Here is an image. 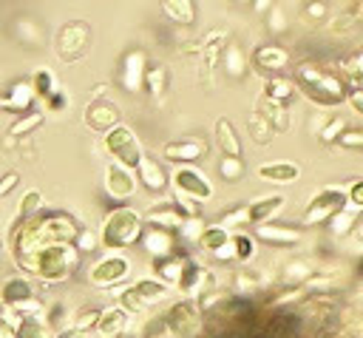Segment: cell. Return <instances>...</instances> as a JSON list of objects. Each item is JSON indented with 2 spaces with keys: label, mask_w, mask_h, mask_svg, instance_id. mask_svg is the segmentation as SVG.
<instances>
[{
  "label": "cell",
  "mask_w": 363,
  "mask_h": 338,
  "mask_svg": "<svg viewBox=\"0 0 363 338\" xmlns=\"http://www.w3.org/2000/svg\"><path fill=\"white\" fill-rule=\"evenodd\" d=\"M79 224L65 210H40L28 222H17L11 230V253H34L48 244H71Z\"/></svg>",
  "instance_id": "cell-1"
},
{
  "label": "cell",
  "mask_w": 363,
  "mask_h": 338,
  "mask_svg": "<svg viewBox=\"0 0 363 338\" xmlns=\"http://www.w3.org/2000/svg\"><path fill=\"white\" fill-rule=\"evenodd\" d=\"M79 258L82 256L77 253L74 244H48V247H40L34 253L14 256V264L20 270H28L31 276H37L45 284H60V281L71 278Z\"/></svg>",
  "instance_id": "cell-2"
},
{
  "label": "cell",
  "mask_w": 363,
  "mask_h": 338,
  "mask_svg": "<svg viewBox=\"0 0 363 338\" xmlns=\"http://www.w3.org/2000/svg\"><path fill=\"white\" fill-rule=\"evenodd\" d=\"M303 97H309L315 105H323V108H335L340 102H346V80L335 71H329L326 65H318V62H298L295 65V74L289 80Z\"/></svg>",
  "instance_id": "cell-3"
},
{
  "label": "cell",
  "mask_w": 363,
  "mask_h": 338,
  "mask_svg": "<svg viewBox=\"0 0 363 338\" xmlns=\"http://www.w3.org/2000/svg\"><path fill=\"white\" fill-rule=\"evenodd\" d=\"M142 230H145L142 213L130 205H119L105 216V222L99 227V247H108L113 253L128 250L142 239Z\"/></svg>",
  "instance_id": "cell-4"
},
{
  "label": "cell",
  "mask_w": 363,
  "mask_h": 338,
  "mask_svg": "<svg viewBox=\"0 0 363 338\" xmlns=\"http://www.w3.org/2000/svg\"><path fill=\"white\" fill-rule=\"evenodd\" d=\"M159 324L164 338H199L204 332V312L199 310L196 298H182L162 315Z\"/></svg>",
  "instance_id": "cell-5"
},
{
  "label": "cell",
  "mask_w": 363,
  "mask_h": 338,
  "mask_svg": "<svg viewBox=\"0 0 363 338\" xmlns=\"http://www.w3.org/2000/svg\"><path fill=\"white\" fill-rule=\"evenodd\" d=\"M167 293H170V287H167L164 281H159V278H139L136 284H130V287H125V290L116 293V295H119L116 304H119L128 315H142L145 310H150V307H156L159 301H164Z\"/></svg>",
  "instance_id": "cell-6"
},
{
  "label": "cell",
  "mask_w": 363,
  "mask_h": 338,
  "mask_svg": "<svg viewBox=\"0 0 363 338\" xmlns=\"http://www.w3.org/2000/svg\"><path fill=\"white\" fill-rule=\"evenodd\" d=\"M349 202H346V190L343 187H337V185H326V187H320L312 199H309V205H306V210H303V216H301V224L303 227H315V224H326L337 210H343Z\"/></svg>",
  "instance_id": "cell-7"
},
{
  "label": "cell",
  "mask_w": 363,
  "mask_h": 338,
  "mask_svg": "<svg viewBox=\"0 0 363 338\" xmlns=\"http://www.w3.org/2000/svg\"><path fill=\"white\" fill-rule=\"evenodd\" d=\"M105 151L113 156L116 165L128 170H133L136 162L142 159V145L128 125H113L111 131H105Z\"/></svg>",
  "instance_id": "cell-8"
},
{
  "label": "cell",
  "mask_w": 363,
  "mask_h": 338,
  "mask_svg": "<svg viewBox=\"0 0 363 338\" xmlns=\"http://www.w3.org/2000/svg\"><path fill=\"white\" fill-rule=\"evenodd\" d=\"M167 185H173V193L182 196V199H193V202H207L213 196V185L210 179L196 170L193 165H179L170 176H167Z\"/></svg>",
  "instance_id": "cell-9"
},
{
  "label": "cell",
  "mask_w": 363,
  "mask_h": 338,
  "mask_svg": "<svg viewBox=\"0 0 363 338\" xmlns=\"http://www.w3.org/2000/svg\"><path fill=\"white\" fill-rule=\"evenodd\" d=\"M0 304L9 310H17V312H40L43 310L37 290L26 276H9L0 284Z\"/></svg>",
  "instance_id": "cell-10"
},
{
  "label": "cell",
  "mask_w": 363,
  "mask_h": 338,
  "mask_svg": "<svg viewBox=\"0 0 363 338\" xmlns=\"http://www.w3.org/2000/svg\"><path fill=\"white\" fill-rule=\"evenodd\" d=\"M128 276H130V258L122 253H108L88 270V281L99 290H113L122 281H128Z\"/></svg>",
  "instance_id": "cell-11"
},
{
  "label": "cell",
  "mask_w": 363,
  "mask_h": 338,
  "mask_svg": "<svg viewBox=\"0 0 363 338\" xmlns=\"http://www.w3.org/2000/svg\"><path fill=\"white\" fill-rule=\"evenodd\" d=\"M88 43H91V28H88L85 23H68V26H62V31H60L57 51H60L62 60H77V57L85 54Z\"/></svg>",
  "instance_id": "cell-12"
},
{
  "label": "cell",
  "mask_w": 363,
  "mask_h": 338,
  "mask_svg": "<svg viewBox=\"0 0 363 338\" xmlns=\"http://www.w3.org/2000/svg\"><path fill=\"white\" fill-rule=\"evenodd\" d=\"M162 156L167 162H182V165H190V162H199L207 156V142L201 136H182V139H170L164 148H162Z\"/></svg>",
  "instance_id": "cell-13"
},
{
  "label": "cell",
  "mask_w": 363,
  "mask_h": 338,
  "mask_svg": "<svg viewBox=\"0 0 363 338\" xmlns=\"http://www.w3.org/2000/svg\"><path fill=\"white\" fill-rule=\"evenodd\" d=\"M136 185L139 182H136L133 170H128V168H122L116 162H111L105 168V190H108V196L113 202H128L136 193Z\"/></svg>",
  "instance_id": "cell-14"
},
{
  "label": "cell",
  "mask_w": 363,
  "mask_h": 338,
  "mask_svg": "<svg viewBox=\"0 0 363 338\" xmlns=\"http://www.w3.org/2000/svg\"><path fill=\"white\" fill-rule=\"evenodd\" d=\"M252 239L267 241L272 247H292L301 241V230L292 224H281V222H264V224L252 227Z\"/></svg>",
  "instance_id": "cell-15"
},
{
  "label": "cell",
  "mask_w": 363,
  "mask_h": 338,
  "mask_svg": "<svg viewBox=\"0 0 363 338\" xmlns=\"http://www.w3.org/2000/svg\"><path fill=\"white\" fill-rule=\"evenodd\" d=\"M145 68H147V57L142 48H130L122 57L119 65V82L125 91H142V80H145Z\"/></svg>",
  "instance_id": "cell-16"
},
{
  "label": "cell",
  "mask_w": 363,
  "mask_h": 338,
  "mask_svg": "<svg viewBox=\"0 0 363 338\" xmlns=\"http://www.w3.org/2000/svg\"><path fill=\"white\" fill-rule=\"evenodd\" d=\"M289 62V51L278 43H261L252 48V65L264 74H275Z\"/></svg>",
  "instance_id": "cell-17"
},
{
  "label": "cell",
  "mask_w": 363,
  "mask_h": 338,
  "mask_svg": "<svg viewBox=\"0 0 363 338\" xmlns=\"http://www.w3.org/2000/svg\"><path fill=\"white\" fill-rule=\"evenodd\" d=\"M128 321H130V315L119 304H111V307H102L99 310V318L94 324V332L99 338H116V335H122L128 329Z\"/></svg>",
  "instance_id": "cell-18"
},
{
  "label": "cell",
  "mask_w": 363,
  "mask_h": 338,
  "mask_svg": "<svg viewBox=\"0 0 363 338\" xmlns=\"http://www.w3.org/2000/svg\"><path fill=\"white\" fill-rule=\"evenodd\" d=\"M85 125L96 133H105L111 131L113 125H119V111L116 105L111 102H102V99H91L88 108H85Z\"/></svg>",
  "instance_id": "cell-19"
},
{
  "label": "cell",
  "mask_w": 363,
  "mask_h": 338,
  "mask_svg": "<svg viewBox=\"0 0 363 338\" xmlns=\"http://www.w3.org/2000/svg\"><path fill=\"white\" fill-rule=\"evenodd\" d=\"M133 170H136V182H139L142 187H147V190H153V193H162V190L167 187V173H164V168L159 165V159L142 153V159L136 162Z\"/></svg>",
  "instance_id": "cell-20"
},
{
  "label": "cell",
  "mask_w": 363,
  "mask_h": 338,
  "mask_svg": "<svg viewBox=\"0 0 363 338\" xmlns=\"http://www.w3.org/2000/svg\"><path fill=\"white\" fill-rule=\"evenodd\" d=\"M31 105H34V91H31V85L23 82V80L11 82V85L6 88V94H0V108H3V111L26 114V111H31Z\"/></svg>",
  "instance_id": "cell-21"
},
{
  "label": "cell",
  "mask_w": 363,
  "mask_h": 338,
  "mask_svg": "<svg viewBox=\"0 0 363 338\" xmlns=\"http://www.w3.org/2000/svg\"><path fill=\"white\" fill-rule=\"evenodd\" d=\"M284 196L281 193H272V196H264V199H255V202H250V205H244V210H247V224H264V222H272V216L275 213H281L284 210Z\"/></svg>",
  "instance_id": "cell-22"
},
{
  "label": "cell",
  "mask_w": 363,
  "mask_h": 338,
  "mask_svg": "<svg viewBox=\"0 0 363 338\" xmlns=\"http://www.w3.org/2000/svg\"><path fill=\"white\" fill-rule=\"evenodd\" d=\"M142 222H147L150 227H162V230H179L182 227V222H184V216L176 210V205L173 202H164V205H153L147 213H142Z\"/></svg>",
  "instance_id": "cell-23"
},
{
  "label": "cell",
  "mask_w": 363,
  "mask_h": 338,
  "mask_svg": "<svg viewBox=\"0 0 363 338\" xmlns=\"http://www.w3.org/2000/svg\"><path fill=\"white\" fill-rule=\"evenodd\" d=\"M142 247L153 256V258H159V256H170V253H176V239H173V233L170 230H162V227H145L142 230Z\"/></svg>",
  "instance_id": "cell-24"
},
{
  "label": "cell",
  "mask_w": 363,
  "mask_h": 338,
  "mask_svg": "<svg viewBox=\"0 0 363 338\" xmlns=\"http://www.w3.org/2000/svg\"><path fill=\"white\" fill-rule=\"evenodd\" d=\"M14 338H54V329L45 324L43 310L40 312H20Z\"/></svg>",
  "instance_id": "cell-25"
},
{
  "label": "cell",
  "mask_w": 363,
  "mask_h": 338,
  "mask_svg": "<svg viewBox=\"0 0 363 338\" xmlns=\"http://www.w3.org/2000/svg\"><path fill=\"white\" fill-rule=\"evenodd\" d=\"M258 176L264 182H275V185H289L301 176V168L295 162H264L258 165Z\"/></svg>",
  "instance_id": "cell-26"
},
{
  "label": "cell",
  "mask_w": 363,
  "mask_h": 338,
  "mask_svg": "<svg viewBox=\"0 0 363 338\" xmlns=\"http://www.w3.org/2000/svg\"><path fill=\"white\" fill-rule=\"evenodd\" d=\"M182 264H184V256H179V253L159 256V258H153V273H156L159 281H164L170 287V284H176V278L182 273Z\"/></svg>",
  "instance_id": "cell-27"
},
{
  "label": "cell",
  "mask_w": 363,
  "mask_h": 338,
  "mask_svg": "<svg viewBox=\"0 0 363 338\" xmlns=\"http://www.w3.org/2000/svg\"><path fill=\"white\" fill-rule=\"evenodd\" d=\"M216 139H218V148H221L224 156H241V139H238L230 119L216 122Z\"/></svg>",
  "instance_id": "cell-28"
},
{
  "label": "cell",
  "mask_w": 363,
  "mask_h": 338,
  "mask_svg": "<svg viewBox=\"0 0 363 338\" xmlns=\"http://www.w3.org/2000/svg\"><path fill=\"white\" fill-rule=\"evenodd\" d=\"M360 224V210L357 207H343V210H337L332 219H329V230L335 233V236H349L354 227Z\"/></svg>",
  "instance_id": "cell-29"
},
{
  "label": "cell",
  "mask_w": 363,
  "mask_h": 338,
  "mask_svg": "<svg viewBox=\"0 0 363 338\" xmlns=\"http://www.w3.org/2000/svg\"><path fill=\"white\" fill-rule=\"evenodd\" d=\"M261 287H264V278L255 270H235V276H233V293L238 298H247V295L258 293Z\"/></svg>",
  "instance_id": "cell-30"
},
{
  "label": "cell",
  "mask_w": 363,
  "mask_h": 338,
  "mask_svg": "<svg viewBox=\"0 0 363 338\" xmlns=\"http://www.w3.org/2000/svg\"><path fill=\"white\" fill-rule=\"evenodd\" d=\"M292 94H295V85H292L289 80L269 77V80L264 82V99H272V102H278V105H289Z\"/></svg>",
  "instance_id": "cell-31"
},
{
  "label": "cell",
  "mask_w": 363,
  "mask_h": 338,
  "mask_svg": "<svg viewBox=\"0 0 363 338\" xmlns=\"http://www.w3.org/2000/svg\"><path fill=\"white\" fill-rule=\"evenodd\" d=\"M162 9H164V14H167L173 23L190 26V23L196 20V6H193V0H162Z\"/></svg>",
  "instance_id": "cell-32"
},
{
  "label": "cell",
  "mask_w": 363,
  "mask_h": 338,
  "mask_svg": "<svg viewBox=\"0 0 363 338\" xmlns=\"http://www.w3.org/2000/svg\"><path fill=\"white\" fill-rule=\"evenodd\" d=\"M230 241V230H224L221 224H207L204 230H201V236H199V247L201 250H207V253H216L221 244H227Z\"/></svg>",
  "instance_id": "cell-33"
},
{
  "label": "cell",
  "mask_w": 363,
  "mask_h": 338,
  "mask_svg": "<svg viewBox=\"0 0 363 338\" xmlns=\"http://www.w3.org/2000/svg\"><path fill=\"white\" fill-rule=\"evenodd\" d=\"M99 310H102V307H91V304L74 310V315L68 318V327L91 335V332H94V324H96V318H99Z\"/></svg>",
  "instance_id": "cell-34"
},
{
  "label": "cell",
  "mask_w": 363,
  "mask_h": 338,
  "mask_svg": "<svg viewBox=\"0 0 363 338\" xmlns=\"http://www.w3.org/2000/svg\"><path fill=\"white\" fill-rule=\"evenodd\" d=\"M28 85H31V91H34V99H37V97H40V99H48V97L57 91V80H54V74H51L48 68L34 71V77L28 80Z\"/></svg>",
  "instance_id": "cell-35"
},
{
  "label": "cell",
  "mask_w": 363,
  "mask_h": 338,
  "mask_svg": "<svg viewBox=\"0 0 363 338\" xmlns=\"http://www.w3.org/2000/svg\"><path fill=\"white\" fill-rule=\"evenodd\" d=\"M224 68L230 77H244V71H247V57L235 43L224 45Z\"/></svg>",
  "instance_id": "cell-36"
},
{
  "label": "cell",
  "mask_w": 363,
  "mask_h": 338,
  "mask_svg": "<svg viewBox=\"0 0 363 338\" xmlns=\"http://www.w3.org/2000/svg\"><path fill=\"white\" fill-rule=\"evenodd\" d=\"M43 119H45V114L43 111H37V108H31V111H26L11 128H9V136H26V133H31V131H37L40 125H43Z\"/></svg>",
  "instance_id": "cell-37"
},
{
  "label": "cell",
  "mask_w": 363,
  "mask_h": 338,
  "mask_svg": "<svg viewBox=\"0 0 363 338\" xmlns=\"http://www.w3.org/2000/svg\"><path fill=\"white\" fill-rule=\"evenodd\" d=\"M43 210V193L40 190H26L17 207V222H28Z\"/></svg>",
  "instance_id": "cell-38"
},
{
  "label": "cell",
  "mask_w": 363,
  "mask_h": 338,
  "mask_svg": "<svg viewBox=\"0 0 363 338\" xmlns=\"http://www.w3.org/2000/svg\"><path fill=\"white\" fill-rule=\"evenodd\" d=\"M230 244H233V256L235 261H250L255 256V239L247 233H230Z\"/></svg>",
  "instance_id": "cell-39"
},
{
  "label": "cell",
  "mask_w": 363,
  "mask_h": 338,
  "mask_svg": "<svg viewBox=\"0 0 363 338\" xmlns=\"http://www.w3.org/2000/svg\"><path fill=\"white\" fill-rule=\"evenodd\" d=\"M164 82H167V74H164L162 65H147V68H145L142 88H147L150 94H162V91H164Z\"/></svg>",
  "instance_id": "cell-40"
},
{
  "label": "cell",
  "mask_w": 363,
  "mask_h": 338,
  "mask_svg": "<svg viewBox=\"0 0 363 338\" xmlns=\"http://www.w3.org/2000/svg\"><path fill=\"white\" fill-rule=\"evenodd\" d=\"M71 244L77 247L79 256H82V253H94V250H99V233H96V230H88V227H79Z\"/></svg>",
  "instance_id": "cell-41"
},
{
  "label": "cell",
  "mask_w": 363,
  "mask_h": 338,
  "mask_svg": "<svg viewBox=\"0 0 363 338\" xmlns=\"http://www.w3.org/2000/svg\"><path fill=\"white\" fill-rule=\"evenodd\" d=\"M218 173L224 176V182H238L244 176V162L241 156H224L218 162Z\"/></svg>",
  "instance_id": "cell-42"
},
{
  "label": "cell",
  "mask_w": 363,
  "mask_h": 338,
  "mask_svg": "<svg viewBox=\"0 0 363 338\" xmlns=\"http://www.w3.org/2000/svg\"><path fill=\"white\" fill-rule=\"evenodd\" d=\"M14 34H17L23 43H28V45H37V43H40V28H37V23L28 20V17H20V20L14 23Z\"/></svg>",
  "instance_id": "cell-43"
},
{
  "label": "cell",
  "mask_w": 363,
  "mask_h": 338,
  "mask_svg": "<svg viewBox=\"0 0 363 338\" xmlns=\"http://www.w3.org/2000/svg\"><path fill=\"white\" fill-rule=\"evenodd\" d=\"M335 142H337L340 148H346V151H360V148H363V131H360V128H346Z\"/></svg>",
  "instance_id": "cell-44"
},
{
  "label": "cell",
  "mask_w": 363,
  "mask_h": 338,
  "mask_svg": "<svg viewBox=\"0 0 363 338\" xmlns=\"http://www.w3.org/2000/svg\"><path fill=\"white\" fill-rule=\"evenodd\" d=\"M201 230H204L201 219H184V222H182V227H179V236H182V241L196 244V241H199V236H201Z\"/></svg>",
  "instance_id": "cell-45"
},
{
  "label": "cell",
  "mask_w": 363,
  "mask_h": 338,
  "mask_svg": "<svg viewBox=\"0 0 363 338\" xmlns=\"http://www.w3.org/2000/svg\"><path fill=\"white\" fill-rule=\"evenodd\" d=\"M343 131H346V119H343V116H335V119H329V122L320 128V139H323V142H335Z\"/></svg>",
  "instance_id": "cell-46"
},
{
  "label": "cell",
  "mask_w": 363,
  "mask_h": 338,
  "mask_svg": "<svg viewBox=\"0 0 363 338\" xmlns=\"http://www.w3.org/2000/svg\"><path fill=\"white\" fill-rule=\"evenodd\" d=\"M272 133H275V131H272V125H269L264 116H258V114H255V119H252V136H255V142H267Z\"/></svg>",
  "instance_id": "cell-47"
},
{
  "label": "cell",
  "mask_w": 363,
  "mask_h": 338,
  "mask_svg": "<svg viewBox=\"0 0 363 338\" xmlns=\"http://www.w3.org/2000/svg\"><path fill=\"white\" fill-rule=\"evenodd\" d=\"M346 202H349V207H363V182L360 179H354L352 185H349V190H346Z\"/></svg>",
  "instance_id": "cell-48"
},
{
  "label": "cell",
  "mask_w": 363,
  "mask_h": 338,
  "mask_svg": "<svg viewBox=\"0 0 363 338\" xmlns=\"http://www.w3.org/2000/svg\"><path fill=\"white\" fill-rule=\"evenodd\" d=\"M17 182H20V176H17L14 170L3 173V176H0V196H9V193L17 187Z\"/></svg>",
  "instance_id": "cell-49"
},
{
  "label": "cell",
  "mask_w": 363,
  "mask_h": 338,
  "mask_svg": "<svg viewBox=\"0 0 363 338\" xmlns=\"http://www.w3.org/2000/svg\"><path fill=\"white\" fill-rule=\"evenodd\" d=\"M326 14V3H320V0H312V3H306V17H312V20H320Z\"/></svg>",
  "instance_id": "cell-50"
},
{
  "label": "cell",
  "mask_w": 363,
  "mask_h": 338,
  "mask_svg": "<svg viewBox=\"0 0 363 338\" xmlns=\"http://www.w3.org/2000/svg\"><path fill=\"white\" fill-rule=\"evenodd\" d=\"M269 28H275V31H284L286 28V20H284V11L281 9H272L269 11Z\"/></svg>",
  "instance_id": "cell-51"
},
{
  "label": "cell",
  "mask_w": 363,
  "mask_h": 338,
  "mask_svg": "<svg viewBox=\"0 0 363 338\" xmlns=\"http://www.w3.org/2000/svg\"><path fill=\"white\" fill-rule=\"evenodd\" d=\"M45 105H48L51 111H62V108H65V94L57 88V91H54V94L45 99Z\"/></svg>",
  "instance_id": "cell-52"
},
{
  "label": "cell",
  "mask_w": 363,
  "mask_h": 338,
  "mask_svg": "<svg viewBox=\"0 0 363 338\" xmlns=\"http://www.w3.org/2000/svg\"><path fill=\"white\" fill-rule=\"evenodd\" d=\"M255 9H258V11H267V9H269V0H255Z\"/></svg>",
  "instance_id": "cell-53"
},
{
  "label": "cell",
  "mask_w": 363,
  "mask_h": 338,
  "mask_svg": "<svg viewBox=\"0 0 363 338\" xmlns=\"http://www.w3.org/2000/svg\"><path fill=\"white\" fill-rule=\"evenodd\" d=\"M235 3H250V0H235Z\"/></svg>",
  "instance_id": "cell-54"
},
{
  "label": "cell",
  "mask_w": 363,
  "mask_h": 338,
  "mask_svg": "<svg viewBox=\"0 0 363 338\" xmlns=\"http://www.w3.org/2000/svg\"><path fill=\"white\" fill-rule=\"evenodd\" d=\"M0 250H3V241H0Z\"/></svg>",
  "instance_id": "cell-55"
}]
</instances>
